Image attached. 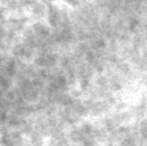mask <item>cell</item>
<instances>
[{
	"mask_svg": "<svg viewBox=\"0 0 147 146\" xmlns=\"http://www.w3.org/2000/svg\"><path fill=\"white\" fill-rule=\"evenodd\" d=\"M58 62V56L54 53H45L35 59V64L42 68H51Z\"/></svg>",
	"mask_w": 147,
	"mask_h": 146,
	"instance_id": "cell-1",
	"label": "cell"
},
{
	"mask_svg": "<svg viewBox=\"0 0 147 146\" xmlns=\"http://www.w3.org/2000/svg\"><path fill=\"white\" fill-rule=\"evenodd\" d=\"M32 29L37 36L42 37V38H46V37H48L51 33L50 26L46 25V24L42 23V22H40V21L35 22L32 26Z\"/></svg>",
	"mask_w": 147,
	"mask_h": 146,
	"instance_id": "cell-2",
	"label": "cell"
},
{
	"mask_svg": "<svg viewBox=\"0 0 147 146\" xmlns=\"http://www.w3.org/2000/svg\"><path fill=\"white\" fill-rule=\"evenodd\" d=\"M32 14L36 18L44 17V15H47V8L43 4L36 3L32 6Z\"/></svg>",
	"mask_w": 147,
	"mask_h": 146,
	"instance_id": "cell-3",
	"label": "cell"
},
{
	"mask_svg": "<svg viewBox=\"0 0 147 146\" xmlns=\"http://www.w3.org/2000/svg\"><path fill=\"white\" fill-rule=\"evenodd\" d=\"M17 72V65L16 62L11 59V60H8L7 63L5 64V74L8 77H13L14 75Z\"/></svg>",
	"mask_w": 147,
	"mask_h": 146,
	"instance_id": "cell-4",
	"label": "cell"
},
{
	"mask_svg": "<svg viewBox=\"0 0 147 146\" xmlns=\"http://www.w3.org/2000/svg\"><path fill=\"white\" fill-rule=\"evenodd\" d=\"M2 34H3V28H2L1 25H0V36H2Z\"/></svg>",
	"mask_w": 147,
	"mask_h": 146,
	"instance_id": "cell-5",
	"label": "cell"
}]
</instances>
